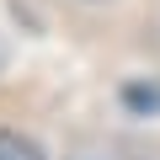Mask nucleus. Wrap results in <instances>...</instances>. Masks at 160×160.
<instances>
[{"instance_id":"obj_1","label":"nucleus","mask_w":160,"mask_h":160,"mask_svg":"<svg viewBox=\"0 0 160 160\" xmlns=\"http://www.w3.org/2000/svg\"><path fill=\"white\" fill-rule=\"evenodd\" d=\"M0 160H43V149H38L32 139L11 133V128H0Z\"/></svg>"}]
</instances>
